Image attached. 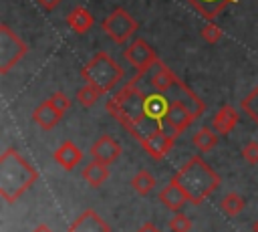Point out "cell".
Instances as JSON below:
<instances>
[{
    "instance_id": "obj_1",
    "label": "cell",
    "mask_w": 258,
    "mask_h": 232,
    "mask_svg": "<svg viewBox=\"0 0 258 232\" xmlns=\"http://www.w3.org/2000/svg\"><path fill=\"white\" fill-rule=\"evenodd\" d=\"M105 109L141 143L159 131L177 139L204 113L206 105L181 79L161 91L151 83L147 71H137L107 101Z\"/></svg>"
},
{
    "instance_id": "obj_2",
    "label": "cell",
    "mask_w": 258,
    "mask_h": 232,
    "mask_svg": "<svg viewBox=\"0 0 258 232\" xmlns=\"http://www.w3.org/2000/svg\"><path fill=\"white\" fill-rule=\"evenodd\" d=\"M187 196V202L191 206H200L210 194H214L220 188V176L208 165V161L200 155L189 157L171 178Z\"/></svg>"
},
{
    "instance_id": "obj_3",
    "label": "cell",
    "mask_w": 258,
    "mask_h": 232,
    "mask_svg": "<svg viewBox=\"0 0 258 232\" xmlns=\"http://www.w3.org/2000/svg\"><path fill=\"white\" fill-rule=\"evenodd\" d=\"M36 180L38 171L14 147L4 149L0 155V196L8 204L16 202Z\"/></svg>"
},
{
    "instance_id": "obj_4",
    "label": "cell",
    "mask_w": 258,
    "mask_h": 232,
    "mask_svg": "<svg viewBox=\"0 0 258 232\" xmlns=\"http://www.w3.org/2000/svg\"><path fill=\"white\" fill-rule=\"evenodd\" d=\"M83 79L97 87L101 93H109L115 89V85H119V81L123 79V69L121 65L107 52H97L83 69H81Z\"/></svg>"
},
{
    "instance_id": "obj_5",
    "label": "cell",
    "mask_w": 258,
    "mask_h": 232,
    "mask_svg": "<svg viewBox=\"0 0 258 232\" xmlns=\"http://www.w3.org/2000/svg\"><path fill=\"white\" fill-rule=\"evenodd\" d=\"M28 46L24 40L6 24H0V73L6 75L16 63L24 59Z\"/></svg>"
},
{
    "instance_id": "obj_6",
    "label": "cell",
    "mask_w": 258,
    "mask_h": 232,
    "mask_svg": "<svg viewBox=\"0 0 258 232\" xmlns=\"http://www.w3.org/2000/svg\"><path fill=\"white\" fill-rule=\"evenodd\" d=\"M137 20L125 10V8H115L109 12L103 20V32L115 42V44H125L137 30Z\"/></svg>"
},
{
    "instance_id": "obj_7",
    "label": "cell",
    "mask_w": 258,
    "mask_h": 232,
    "mask_svg": "<svg viewBox=\"0 0 258 232\" xmlns=\"http://www.w3.org/2000/svg\"><path fill=\"white\" fill-rule=\"evenodd\" d=\"M123 56H125V61H127L133 69H137V71H149L151 67H155V65L159 63L155 50H153L143 38H135V40L125 48Z\"/></svg>"
},
{
    "instance_id": "obj_8",
    "label": "cell",
    "mask_w": 258,
    "mask_h": 232,
    "mask_svg": "<svg viewBox=\"0 0 258 232\" xmlns=\"http://www.w3.org/2000/svg\"><path fill=\"white\" fill-rule=\"evenodd\" d=\"M121 143L117 141V139H113L111 135H101L93 145H91V149H89V153H91V157L93 159H97V161H103V163H113L115 159H119V155H121Z\"/></svg>"
},
{
    "instance_id": "obj_9",
    "label": "cell",
    "mask_w": 258,
    "mask_h": 232,
    "mask_svg": "<svg viewBox=\"0 0 258 232\" xmlns=\"http://www.w3.org/2000/svg\"><path fill=\"white\" fill-rule=\"evenodd\" d=\"M69 232H111L109 224L95 212V210H83L69 226Z\"/></svg>"
},
{
    "instance_id": "obj_10",
    "label": "cell",
    "mask_w": 258,
    "mask_h": 232,
    "mask_svg": "<svg viewBox=\"0 0 258 232\" xmlns=\"http://www.w3.org/2000/svg\"><path fill=\"white\" fill-rule=\"evenodd\" d=\"M173 145H175V137L169 135V133H163V131L153 133L151 137H147V139L141 141V147H143L153 159L165 157V155L173 149Z\"/></svg>"
},
{
    "instance_id": "obj_11",
    "label": "cell",
    "mask_w": 258,
    "mask_h": 232,
    "mask_svg": "<svg viewBox=\"0 0 258 232\" xmlns=\"http://www.w3.org/2000/svg\"><path fill=\"white\" fill-rule=\"evenodd\" d=\"M81 159H83V151L73 141H64L58 145V149H54V161L67 171H71L75 165H79Z\"/></svg>"
},
{
    "instance_id": "obj_12",
    "label": "cell",
    "mask_w": 258,
    "mask_h": 232,
    "mask_svg": "<svg viewBox=\"0 0 258 232\" xmlns=\"http://www.w3.org/2000/svg\"><path fill=\"white\" fill-rule=\"evenodd\" d=\"M238 119H240V115H238V111H236L232 105H222V107L216 111V115H214V119H212V125H214V129H216L220 135H228V133H232V129L236 127Z\"/></svg>"
},
{
    "instance_id": "obj_13",
    "label": "cell",
    "mask_w": 258,
    "mask_h": 232,
    "mask_svg": "<svg viewBox=\"0 0 258 232\" xmlns=\"http://www.w3.org/2000/svg\"><path fill=\"white\" fill-rule=\"evenodd\" d=\"M60 113L48 103V99L44 101V103H40L34 111H32V121L40 127V129H44V131H48V129H52L58 121H60Z\"/></svg>"
},
{
    "instance_id": "obj_14",
    "label": "cell",
    "mask_w": 258,
    "mask_h": 232,
    "mask_svg": "<svg viewBox=\"0 0 258 232\" xmlns=\"http://www.w3.org/2000/svg\"><path fill=\"white\" fill-rule=\"evenodd\" d=\"M159 202L163 206H167L169 210L173 212H179L183 204H187V196L185 192L175 184V182H169L161 192H159Z\"/></svg>"
},
{
    "instance_id": "obj_15",
    "label": "cell",
    "mask_w": 258,
    "mask_h": 232,
    "mask_svg": "<svg viewBox=\"0 0 258 232\" xmlns=\"http://www.w3.org/2000/svg\"><path fill=\"white\" fill-rule=\"evenodd\" d=\"M236 0H187V4L191 6V8H196L208 22H212L226 6H230V4H234Z\"/></svg>"
},
{
    "instance_id": "obj_16",
    "label": "cell",
    "mask_w": 258,
    "mask_h": 232,
    "mask_svg": "<svg viewBox=\"0 0 258 232\" xmlns=\"http://www.w3.org/2000/svg\"><path fill=\"white\" fill-rule=\"evenodd\" d=\"M93 22H95V18H93V14H91L85 6H75V8L69 12V16H67V24H69L77 34L89 32V28L93 26Z\"/></svg>"
},
{
    "instance_id": "obj_17",
    "label": "cell",
    "mask_w": 258,
    "mask_h": 232,
    "mask_svg": "<svg viewBox=\"0 0 258 232\" xmlns=\"http://www.w3.org/2000/svg\"><path fill=\"white\" fill-rule=\"evenodd\" d=\"M107 178H109V167H107V163H103V161L93 159L91 163H87V165L83 167V180H85L91 188L103 186V184L107 182Z\"/></svg>"
},
{
    "instance_id": "obj_18",
    "label": "cell",
    "mask_w": 258,
    "mask_h": 232,
    "mask_svg": "<svg viewBox=\"0 0 258 232\" xmlns=\"http://www.w3.org/2000/svg\"><path fill=\"white\" fill-rule=\"evenodd\" d=\"M218 131L216 129H210V127H200L194 135H191V143L202 151V153H206V151H212L216 145H218Z\"/></svg>"
},
{
    "instance_id": "obj_19",
    "label": "cell",
    "mask_w": 258,
    "mask_h": 232,
    "mask_svg": "<svg viewBox=\"0 0 258 232\" xmlns=\"http://www.w3.org/2000/svg\"><path fill=\"white\" fill-rule=\"evenodd\" d=\"M131 186H133V190H135L137 194L147 196V194L155 188V178H153L147 169H139V171L131 178Z\"/></svg>"
},
{
    "instance_id": "obj_20",
    "label": "cell",
    "mask_w": 258,
    "mask_h": 232,
    "mask_svg": "<svg viewBox=\"0 0 258 232\" xmlns=\"http://www.w3.org/2000/svg\"><path fill=\"white\" fill-rule=\"evenodd\" d=\"M244 206H246L244 198H242L240 194H236V192L226 194V196L220 200V210H222L224 214H228V216H238V214L244 210Z\"/></svg>"
},
{
    "instance_id": "obj_21",
    "label": "cell",
    "mask_w": 258,
    "mask_h": 232,
    "mask_svg": "<svg viewBox=\"0 0 258 232\" xmlns=\"http://www.w3.org/2000/svg\"><path fill=\"white\" fill-rule=\"evenodd\" d=\"M101 95H103V93H101L97 87H93V85L87 83L85 87H81V89L77 91V101H79V105H83V107H93Z\"/></svg>"
},
{
    "instance_id": "obj_22",
    "label": "cell",
    "mask_w": 258,
    "mask_h": 232,
    "mask_svg": "<svg viewBox=\"0 0 258 232\" xmlns=\"http://www.w3.org/2000/svg\"><path fill=\"white\" fill-rule=\"evenodd\" d=\"M240 105H242V109L246 111V115H248L254 123H258V85L240 101Z\"/></svg>"
},
{
    "instance_id": "obj_23",
    "label": "cell",
    "mask_w": 258,
    "mask_h": 232,
    "mask_svg": "<svg viewBox=\"0 0 258 232\" xmlns=\"http://www.w3.org/2000/svg\"><path fill=\"white\" fill-rule=\"evenodd\" d=\"M169 230L171 232H189L191 230V220L181 214V212H175L171 218H169Z\"/></svg>"
},
{
    "instance_id": "obj_24",
    "label": "cell",
    "mask_w": 258,
    "mask_h": 232,
    "mask_svg": "<svg viewBox=\"0 0 258 232\" xmlns=\"http://www.w3.org/2000/svg\"><path fill=\"white\" fill-rule=\"evenodd\" d=\"M202 36H204V40H206V42L216 44V42L224 36V32H222V28H220L216 22H208V24L202 28Z\"/></svg>"
},
{
    "instance_id": "obj_25",
    "label": "cell",
    "mask_w": 258,
    "mask_h": 232,
    "mask_svg": "<svg viewBox=\"0 0 258 232\" xmlns=\"http://www.w3.org/2000/svg\"><path fill=\"white\" fill-rule=\"evenodd\" d=\"M48 103L62 115L64 111H69L71 109V99L64 95V93H60V91H56V93H52L50 97H48Z\"/></svg>"
},
{
    "instance_id": "obj_26",
    "label": "cell",
    "mask_w": 258,
    "mask_h": 232,
    "mask_svg": "<svg viewBox=\"0 0 258 232\" xmlns=\"http://www.w3.org/2000/svg\"><path fill=\"white\" fill-rule=\"evenodd\" d=\"M242 157L248 161V163H258V141H248L244 147H242Z\"/></svg>"
},
{
    "instance_id": "obj_27",
    "label": "cell",
    "mask_w": 258,
    "mask_h": 232,
    "mask_svg": "<svg viewBox=\"0 0 258 232\" xmlns=\"http://www.w3.org/2000/svg\"><path fill=\"white\" fill-rule=\"evenodd\" d=\"M38 2V6L42 8V10H46V12H52L58 4H60V0H36Z\"/></svg>"
},
{
    "instance_id": "obj_28",
    "label": "cell",
    "mask_w": 258,
    "mask_h": 232,
    "mask_svg": "<svg viewBox=\"0 0 258 232\" xmlns=\"http://www.w3.org/2000/svg\"><path fill=\"white\" fill-rule=\"evenodd\" d=\"M137 232H161V230H159L155 224H151V222H145V224H143V226H141Z\"/></svg>"
},
{
    "instance_id": "obj_29",
    "label": "cell",
    "mask_w": 258,
    "mask_h": 232,
    "mask_svg": "<svg viewBox=\"0 0 258 232\" xmlns=\"http://www.w3.org/2000/svg\"><path fill=\"white\" fill-rule=\"evenodd\" d=\"M32 232H52V230H50V228H48L46 224H38V226H36V228H34Z\"/></svg>"
},
{
    "instance_id": "obj_30",
    "label": "cell",
    "mask_w": 258,
    "mask_h": 232,
    "mask_svg": "<svg viewBox=\"0 0 258 232\" xmlns=\"http://www.w3.org/2000/svg\"><path fill=\"white\" fill-rule=\"evenodd\" d=\"M252 230H254V232H258V220L254 222V226H252Z\"/></svg>"
}]
</instances>
